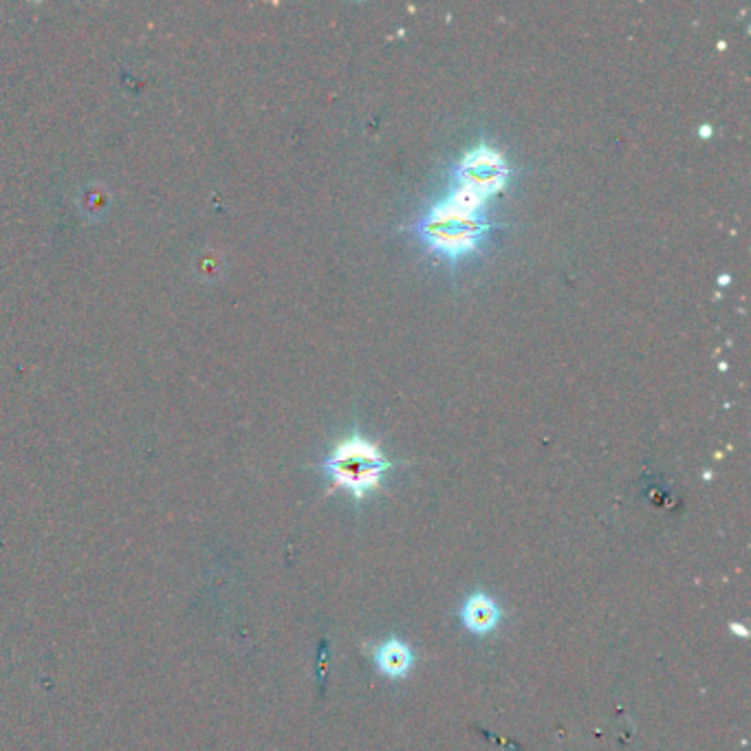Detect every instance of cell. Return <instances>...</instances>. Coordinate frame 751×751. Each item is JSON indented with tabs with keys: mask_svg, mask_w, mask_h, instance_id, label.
I'll return each instance as SVG.
<instances>
[{
	"mask_svg": "<svg viewBox=\"0 0 751 751\" xmlns=\"http://www.w3.org/2000/svg\"><path fill=\"white\" fill-rule=\"evenodd\" d=\"M414 232L433 254L448 263H459L481 250L492 226L485 219L483 207L470 205L450 194L446 201L423 214V219L414 226Z\"/></svg>",
	"mask_w": 751,
	"mask_h": 751,
	"instance_id": "6da1fadb",
	"label": "cell"
},
{
	"mask_svg": "<svg viewBox=\"0 0 751 751\" xmlns=\"http://www.w3.org/2000/svg\"><path fill=\"white\" fill-rule=\"evenodd\" d=\"M390 468L392 463L379 448L360 435L342 441L327 461H322V470L329 474L334 487L349 489L358 500L377 489Z\"/></svg>",
	"mask_w": 751,
	"mask_h": 751,
	"instance_id": "7a4b0ae2",
	"label": "cell"
},
{
	"mask_svg": "<svg viewBox=\"0 0 751 751\" xmlns=\"http://www.w3.org/2000/svg\"><path fill=\"white\" fill-rule=\"evenodd\" d=\"M509 177V166L500 153L487 144H479L470 150L452 172V196L483 207L485 201L498 194Z\"/></svg>",
	"mask_w": 751,
	"mask_h": 751,
	"instance_id": "3957f363",
	"label": "cell"
},
{
	"mask_svg": "<svg viewBox=\"0 0 751 751\" xmlns=\"http://www.w3.org/2000/svg\"><path fill=\"white\" fill-rule=\"evenodd\" d=\"M461 619L468 626V630L476 632V634H485L492 632L500 619V610L496 606V602L485 595V593H474L463 610H461Z\"/></svg>",
	"mask_w": 751,
	"mask_h": 751,
	"instance_id": "277c9868",
	"label": "cell"
},
{
	"mask_svg": "<svg viewBox=\"0 0 751 751\" xmlns=\"http://www.w3.org/2000/svg\"><path fill=\"white\" fill-rule=\"evenodd\" d=\"M375 664L384 675L399 679L412 668V653L403 641L390 639L375 651Z\"/></svg>",
	"mask_w": 751,
	"mask_h": 751,
	"instance_id": "5b68a950",
	"label": "cell"
}]
</instances>
